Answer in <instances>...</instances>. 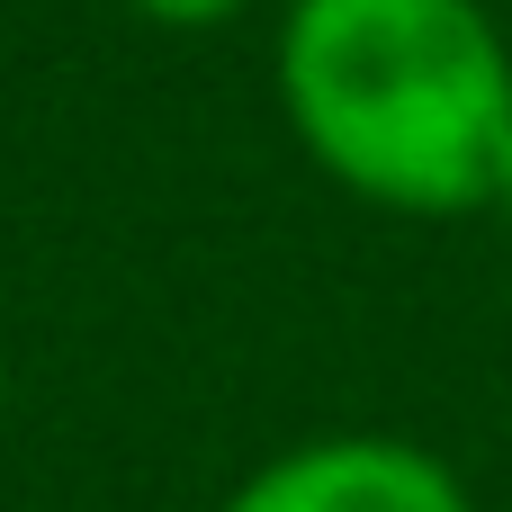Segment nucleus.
<instances>
[{
	"instance_id": "nucleus-2",
	"label": "nucleus",
	"mask_w": 512,
	"mask_h": 512,
	"mask_svg": "<svg viewBox=\"0 0 512 512\" xmlns=\"http://www.w3.org/2000/svg\"><path fill=\"white\" fill-rule=\"evenodd\" d=\"M225 512H477L459 468L396 432H324L261 459Z\"/></svg>"
},
{
	"instance_id": "nucleus-5",
	"label": "nucleus",
	"mask_w": 512,
	"mask_h": 512,
	"mask_svg": "<svg viewBox=\"0 0 512 512\" xmlns=\"http://www.w3.org/2000/svg\"><path fill=\"white\" fill-rule=\"evenodd\" d=\"M0 387H9V342H0Z\"/></svg>"
},
{
	"instance_id": "nucleus-3",
	"label": "nucleus",
	"mask_w": 512,
	"mask_h": 512,
	"mask_svg": "<svg viewBox=\"0 0 512 512\" xmlns=\"http://www.w3.org/2000/svg\"><path fill=\"white\" fill-rule=\"evenodd\" d=\"M144 27H180V36H198V27H225V18H243L252 0H126Z\"/></svg>"
},
{
	"instance_id": "nucleus-4",
	"label": "nucleus",
	"mask_w": 512,
	"mask_h": 512,
	"mask_svg": "<svg viewBox=\"0 0 512 512\" xmlns=\"http://www.w3.org/2000/svg\"><path fill=\"white\" fill-rule=\"evenodd\" d=\"M486 216H504V225H512V162H504V180H495V207H486Z\"/></svg>"
},
{
	"instance_id": "nucleus-1",
	"label": "nucleus",
	"mask_w": 512,
	"mask_h": 512,
	"mask_svg": "<svg viewBox=\"0 0 512 512\" xmlns=\"http://www.w3.org/2000/svg\"><path fill=\"white\" fill-rule=\"evenodd\" d=\"M279 108L387 216H486L512 162V45L477 0H288Z\"/></svg>"
}]
</instances>
